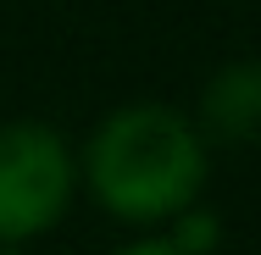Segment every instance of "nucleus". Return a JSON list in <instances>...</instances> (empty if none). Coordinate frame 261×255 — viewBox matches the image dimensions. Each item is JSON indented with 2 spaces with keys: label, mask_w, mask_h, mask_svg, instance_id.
<instances>
[{
  "label": "nucleus",
  "mask_w": 261,
  "mask_h": 255,
  "mask_svg": "<svg viewBox=\"0 0 261 255\" xmlns=\"http://www.w3.org/2000/svg\"><path fill=\"white\" fill-rule=\"evenodd\" d=\"M200 178V133L172 105H122L89 139V183L122 216H178Z\"/></svg>",
  "instance_id": "nucleus-1"
},
{
  "label": "nucleus",
  "mask_w": 261,
  "mask_h": 255,
  "mask_svg": "<svg viewBox=\"0 0 261 255\" xmlns=\"http://www.w3.org/2000/svg\"><path fill=\"white\" fill-rule=\"evenodd\" d=\"M72 194L67 145L39 122L0 128V244L50 228Z\"/></svg>",
  "instance_id": "nucleus-2"
},
{
  "label": "nucleus",
  "mask_w": 261,
  "mask_h": 255,
  "mask_svg": "<svg viewBox=\"0 0 261 255\" xmlns=\"http://www.w3.org/2000/svg\"><path fill=\"white\" fill-rule=\"evenodd\" d=\"M200 117L217 139H261V61H228L206 83Z\"/></svg>",
  "instance_id": "nucleus-3"
},
{
  "label": "nucleus",
  "mask_w": 261,
  "mask_h": 255,
  "mask_svg": "<svg viewBox=\"0 0 261 255\" xmlns=\"http://www.w3.org/2000/svg\"><path fill=\"white\" fill-rule=\"evenodd\" d=\"M172 244L189 255H200L217 244V216L211 211H178V233H172Z\"/></svg>",
  "instance_id": "nucleus-4"
},
{
  "label": "nucleus",
  "mask_w": 261,
  "mask_h": 255,
  "mask_svg": "<svg viewBox=\"0 0 261 255\" xmlns=\"http://www.w3.org/2000/svg\"><path fill=\"white\" fill-rule=\"evenodd\" d=\"M122 255H189V250H178L172 239H145V244H128Z\"/></svg>",
  "instance_id": "nucleus-5"
},
{
  "label": "nucleus",
  "mask_w": 261,
  "mask_h": 255,
  "mask_svg": "<svg viewBox=\"0 0 261 255\" xmlns=\"http://www.w3.org/2000/svg\"><path fill=\"white\" fill-rule=\"evenodd\" d=\"M0 255H11V250H6V244H0Z\"/></svg>",
  "instance_id": "nucleus-6"
}]
</instances>
